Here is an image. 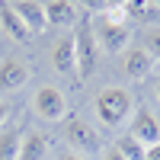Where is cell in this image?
Segmentation results:
<instances>
[{
    "instance_id": "d4e9b609",
    "label": "cell",
    "mask_w": 160,
    "mask_h": 160,
    "mask_svg": "<svg viewBox=\"0 0 160 160\" xmlns=\"http://www.w3.org/2000/svg\"><path fill=\"white\" fill-rule=\"evenodd\" d=\"M151 3H154V7H157V3H160V0H151Z\"/></svg>"
},
{
    "instance_id": "30bf717a",
    "label": "cell",
    "mask_w": 160,
    "mask_h": 160,
    "mask_svg": "<svg viewBox=\"0 0 160 160\" xmlns=\"http://www.w3.org/2000/svg\"><path fill=\"white\" fill-rule=\"evenodd\" d=\"M45 16H48V26H74L80 19L77 0H48Z\"/></svg>"
},
{
    "instance_id": "603a6c76",
    "label": "cell",
    "mask_w": 160,
    "mask_h": 160,
    "mask_svg": "<svg viewBox=\"0 0 160 160\" xmlns=\"http://www.w3.org/2000/svg\"><path fill=\"white\" fill-rule=\"evenodd\" d=\"M102 160H122V157H118V154L109 148V151H102Z\"/></svg>"
},
{
    "instance_id": "7c38bea8",
    "label": "cell",
    "mask_w": 160,
    "mask_h": 160,
    "mask_svg": "<svg viewBox=\"0 0 160 160\" xmlns=\"http://www.w3.org/2000/svg\"><path fill=\"white\" fill-rule=\"evenodd\" d=\"M45 157H48V138L42 131H26L22 148H19V160H45Z\"/></svg>"
},
{
    "instance_id": "d6986e66",
    "label": "cell",
    "mask_w": 160,
    "mask_h": 160,
    "mask_svg": "<svg viewBox=\"0 0 160 160\" xmlns=\"http://www.w3.org/2000/svg\"><path fill=\"white\" fill-rule=\"evenodd\" d=\"M55 160H87V157H83V154H77V151H71V148H64V151H58Z\"/></svg>"
},
{
    "instance_id": "277c9868",
    "label": "cell",
    "mask_w": 160,
    "mask_h": 160,
    "mask_svg": "<svg viewBox=\"0 0 160 160\" xmlns=\"http://www.w3.org/2000/svg\"><path fill=\"white\" fill-rule=\"evenodd\" d=\"M32 112H35V118H42V122H64L68 112H71V102L61 93V87L45 83V87H38L32 93Z\"/></svg>"
},
{
    "instance_id": "8992f818",
    "label": "cell",
    "mask_w": 160,
    "mask_h": 160,
    "mask_svg": "<svg viewBox=\"0 0 160 160\" xmlns=\"http://www.w3.org/2000/svg\"><path fill=\"white\" fill-rule=\"evenodd\" d=\"M128 135L138 138L144 148H151V144L160 141V118L148 109V106H135V112H131V122H128Z\"/></svg>"
},
{
    "instance_id": "4fadbf2b",
    "label": "cell",
    "mask_w": 160,
    "mask_h": 160,
    "mask_svg": "<svg viewBox=\"0 0 160 160\" xmlns=\"http://www.w3.org/2000/svg\"><path fill=\"white\" fill-rule=\"evenodd\" d=\"M51 64H55L58 74H74V35L61 38V42L51 48Z\"/></svg>"
},
{
    "instance_id": "52a82bcc",
    "label": "cell",
    "mask_w": 160,
    "mask_h": 160,
    "mask_svg": "<svg viewBox=\"0 0 160 160\" xmlns=\"http://www.w3.org/2000/svg\"><path fill=\"white\" fill-rule=\"evenodd\" d=\"M32 77V68L22 58H0V93L22 90Z\"/></svg>"
},
{
    "instance_id": "7402d4cb",
    "label": "cell",
    "mask_w": 160,
    "mask_h": 160,
    "mask_svg": "<svg viewBox=\"0 0 160 160\" xmlns=\"http://www.w3.org/2000/svg\"><path fill=\"white\" fill-rule=\"evenodd\" d=\"M125 0H106V10H122Z\"/></svg>"
},
{
    "instance_id": "ac0fdd59",
    "label": "cell",
    "mask_w": 160,
    "mask_h": 160,
    "mask_svg": "<svg viewBox=\"0 0 160 160\" xmlns=\"http://www.w3.org/2000/svg\"><path fill=\"white\" fill-rule=\"evenodd\" d=\"M77 7H83V10H90V13H106V0H77Z\"/></svg>"
},
{
    "instance_id": "2e32d148",
    "label": "cell",
    "mask_w": 160,
    "mask_h": 160,
    "mask_svg": "<svg viewBox=\"0 0 160 160\" xmlns=\"http://www.w3.org/2000/svg\"><path fill=\"white\" fill-rule=\"evenodd\" d=\"M154 10V3H151V0H125V7H122V16L128 19H144V16H148V13Z\"/></svg>"
},
{
    "instance_id": "cb8c5ba5",
    "label": "cell",
    "mask_w": 160,
    "mask_h": 160,
    "mask_svg": "<svg viewBox=\"0 0 160 160\" xmlns=\"http://www.w3.org/2000/svg\"><path fill=\"white\" fill-rule=\"evenodd\" d=\"M157 99H160V83H157Z\"/></svg>"
},
{
    "instance_id": "5bb4252c",
    "label": "cell",
    "mask_w": 160,
    "mask_h": 160,
    "mask_svg": "<svg viewBox=\"0 0 160 160\" xmlns=\"http://www.w3.org/2000/svg\"><path fill=\"white\" fill-rule=\"evenodd\" d=\"M112 151L122 157V160H148V148L138 141V138H131V135H122V138H115L112 144Z\"/></svg>"
},
{
    "instance_id": "8fae6325",
    "label": "cell",
    "mask_w": 160,
    "mask_h": 160,
    "mask_svg": "<svg viewBox=\"0 0 160 160\" xmlns=\"http://www.w3.org/2000/svg\"><path fill=\"white\" fill-rule=\"evenodd\" d=\"M0 26H3V32L13 42H26V38H29V29L22 26V19L16 16V10H13L10 0H0Z\"/></svg>"
},
{
    "instance_id": "6da1fadb",
    "label": "cell",
    "mask_w": 160,
    "mask_h": 160,
    "mask_svg": "<svg viewBox=\"0 0 160 160\" xmlns=\"http://www.w3.org/2000/svg\"><path fill=\"white\" fill-rule=\"evenodd\" d=\"M93 35H96V45L106 55H125V48L131 42V26L122 16V10H106L96 19L90 22Z\"/></svg>"
},
{
    "instance_id": "7a4b0ae2",
    "label": "cell",
    "mask_w": 160,
    "mask_h": 160,
    "mask_svg": "<svg viewBox=\"0 0 160 160\" xmlns=\"http://www.w3.org/2000/svg\"><path fill=\"white\" fill-rule=\"evenodd\" d=\"M93 112L99 115L102 128H122L125 122H131L135 112V99L125 87H106L96 99H93Z\"/></svg>"
},
{
    "instance_id": "ffe728a7",
    "label": "cell",
    "mask_w": 160,
    "mask_h": 160,
    "mask_svg": "<svg viewBox=\"0 0 160 160\" xmlns=\"http://www.w3.org/2000/svg\"><path fill=\"white\" fill-rule=\"evenodd\" d=\"M7 122H10V106H7L3 99H0V128H3Z\"/></svg>"
},
{
    "instance_id": "9c48e42d",
    "label": "cell",
    "mask_w": 160,
    "mask_h": 160,
    "mask_svg": "<svg viewBox=\"0 0 160 160\" xmlns=\"http://www.w3.org/2000/svg\"><path fill=\"white\" fill-rule=\"evenodd\" d=\"M13 10H16V16L22 19V26L29 29V35H38L48 29V16H45V7L38 3V0H10Z\"/></svg>"
},
{
    "instance_id": "5b68a950",
    "label": "cell",
    "mask_w": 160,
    "mask_h": 160,
    "mask_svg": "<svg viewBox=\"0 0 160 160\" xmlns=\"http://www.w3.org/2000/svg\"><path fill=\"white\" fill-rule=\"evenodd\" d=\"M64 141L71 144V151L83 154V157L102 151V138H99V131L93 128L87 118H77V115L64 118Z\"/></svg>"
},
{
    "instance_id": "e0dca14e",
    "label": "cell",
    "mask_w": 160,
    "mask_h": 160,
    "mask_svg": "<svg viewBox=\"0 0 160 160\" xmlns=\"http://www.w3.org/2000/svg\"><path fill=\"white\" fill-rule=\"evenodd\" d=\"M141 42H144L141 48H144V51H148V55L157 61V58H160V26H148V29H144V38H141Z\"/></svg>"
},
{
    "instance_id": "9a60e30c",
    "label": "cell",
    "mask_w": 160,
    "mask_h": 160,
    "mask_svg": "<svg viewBox=\"0 0 160 160\" xmlns=\"http://www.w3.org/2000/svg\"><path fill=\"white\" fill-rule=\"evenodd\" d=\"M19 148H22V131L19 128L0 131V160H19Z\"/></svg>"
},
{
    "instance_id": "ba28073f",
    "label": "cell",
    "mask_w": 160,
    "mask_h": 160,
    "mask_svg": "<svg viewBox=\"0 0 160 160\" xmlns=\"http://www.w3.org/2000/svg\"><path fill=\"white\" fill-rule=\"evenodd\" d=\"M154 68H157L154 58H151L141 45L125 48V55H122V71H125L128 80H148V77L154 74Z\"/></svg>"
},
{
    "instance_id": "3957f363",
    "label": "cell",
    "mask_w": 160,
    "mask_h": 160,
    "mask_svg": "<svg viewBox=\"0 0 160 160\" xmlns=\"http://www.w3.org/2000/svg\"><path fill=\"white\" fill-rule=\"evenodd\" d=\"M96 68H99L96 35H93L90 22H80L74 32V74H77V80H90Z\"/></svg>"
},
{
    "instance_id": "44dd1931",
    "label": "cell",
    "mask_w": 160,
    "mask_h": 160,
    "mask_svg": "<svg viewBox=\"0 0 160 160\" xmlns=\"http://www.w3.org/2000/svg\"><path fill=\"white\" fill-rule=\"evenodd\" d=\"M148 160H160V141L148 148Z\"/></svg>"
}]
</instances>
